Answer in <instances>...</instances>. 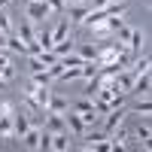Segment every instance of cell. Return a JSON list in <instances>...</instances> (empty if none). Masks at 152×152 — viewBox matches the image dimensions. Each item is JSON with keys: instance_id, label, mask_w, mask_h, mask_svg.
Here are the masks:
<instances>
[{"instance_id": "1", "label": "cell", "mask_w": 152, "mask_h": 152, "mask_svg": "<svg viewBox=\"0 0 152 152\" xmlns=\"http://www.w3.org/2000/svg\"><path fill=\"white\" fill-rule=\"evenodd\" d=\"M28 18H31V21H46V18H52L46 0H28Z\"/></svg>"}, {"instance_id": "2", "label": "cell", "mask_w": 152, "mask_h": 152, "mask_svg": "<svg viewBox=\"0 0 152 152\" xmlns=\"http://www.w3.org/2000/svg\"><path fill=\"white\" fill-rule=\"evenodd\" d=\"M31 128V116L28 113H12V140H21Z\"/></svg>"}, {"instance_id": "3", "label": "cell", "mask_w": 152, "mask_h": 152, "mask_svg": "<svg viewBox=\"0 0 152 152\" xmlns=\"http://www.w3.org/2000/svg\"><path fill=\"white\" fill-rule=\"evenodd\" d=\"M125 116H128V113H125L122 107H116V110H110V113H104V122H100V125H104V134H110L113 128H119V125L125 122Z\"/></svg>"}, {"instance_id": "4", "label": "cell", "mask_w": 152, "mask_h": 152, "mask_svg": "<svg viewBox=\"0 0 152 152\" xmlns=\"http://www.w3.org/2000/svg\"><path fill=\"white\" fill-rule=\"evenodd\" d=\"M64 122H67V131L73 134V137H82L85 134V122H82V116L76 110H67L64 113Z\"/></svg>"}, {"instance_id": "5", "label": "cell", "mask_w": 152, "mask_h": 152, "mask_svg": "<svg viewBox=\"0 0 152 152\" xmlns=\"http://www.w3.org/2000/svg\"><path fill=\"white\" fill-rule=\"evenodd\" d=\"M85 18H88V6L85 3H70V28H76V24H85Z\"/></svg>"}, {"instance_id": "6", "label": "cell", "mask_w": 152, "mask_h": 152, "mask_svg": "<svg viewBox=\"0 0 152 152\" xmlns=\"http://www.w3.org/2000/svg\"><path fill=\"white\" fill-rule=\"evenodd\" d=\"M131 94H149V70L146 73H134V82H131Z\"/></svg>"}, {"instance_id": "7", "label": "cell", "mask_w": 152, "mask_h": 152, "mask_svg": "<svg viewBox=\"0 0 152 152\" xmlns=\"http://www.w3.org/2000/svg\"><path fill=\"white\" fill-rule=\"evenodd\" d=\"M70 37V21L67 18H55V28H52V46L61 43V40H67Z\"/></svg>"}, {"instance_id": "8", "label": "cell", "mask_w": 152, "mask_h": 152, "mask_svg": "<svg viewBox=\"0 0 152 152\" xmlns=\"http://www.w3.org/2000/svg\"><path fill=\"white\" fill-rule=\"evenodd\" d=\"M6 52H15V55H24L28 52V43L21 40V37L12 31V34H6Z\"/></svg>"}, {"instance_id": "9", "label": "cell", "mask_w": 152, "mask_h": 152, "mask_svg": "<svg viewBox=\"0 0 152 152\" xmlns=\"http://www.w3.org/2000/svg\"><path fill=\"white\" fill-rule=\"evenodd\" d=\"M67 110H70L67 97H61V94H55V91H52V97H49V107H46V113H58V116H64Z\"/></svg>"}, {"instance_id": "10", "label": "cell", "mask_w": 152, "mask_h": 152, "mask_svg": "<svg viewBox=\"0 0 152 152\" xmlns=\"http://www.w3.org/2000/svg\"><path fill=\"white\" fill-rule=\"evenodd\" d=\"M46 128L52 131V134H58V131H67V122H64V116H58V113H46Z\"/></svg>"}, {"instance_id": "11", "label": "cell", "mask_w": 152, "mask_h": 152, "mask_svg": "<svg viewBox=\"0 0 152 152\" xmlns=\"http://www.w3.org/2000/svg\"><path fill=\"white\" fill-rule=\"evenodd\" d=\"M34 43L40 49H52V24H46V28L34 31Z\"/></svg>"}, {"instance_id": "12", "label": "cell", "mask_w": 152, "mask_h": 152, "mask_svg": "<svg viewBox=\"0 0 152 152\" xmlns=\"http://www.w3.org/2000/svg\"><path fill=\"white\" fill-rule=\"evenodd\" d=\"M21 146H28V149H40V125H31L28 134L21 137Z\"/></svg>"}, {"instance_id": "13", "label": "cell", "mask_w": 152, "mask_h": 152, "mask_svg": "<svg viewBox=\"0 0 152 152\" xmlns=\"http://www.w3.org/2000/svg\"><path fill=\"white\" fill-rule=\"evenodd\" d=\"M52 149L67 152V149H70V131H58V134H52Z\"/></svg>"}, {"instance_id": "14", "label": "cell", "mask_w": 152, "mask_h": 152, "mask_svg": "<svg viewBox=\"0 0 152 152\" xmlns=\"http://www.w3.org/2000/svg\"><path fill=\"white\" fill-rule=\"evenodd\" d=\"M12 113L9 116H0V140H12Z\"/></svg>"}, {"instance_id": "15", "label": "cell", "mask_w": 152, "mask_h": 152, "mask_svg": "<svg viewBox=\"0 0 152 152\" xmlns=\"http://www.w3.org/2000/svg\"><path fill=\"white\" fill-rule=\"evenodd\" d=\"M76 52L82 55V61H94V58H97V43H82Z\"/></svg>"}, {"instance_id": "16", "label": "cell", "mask_w": 152, "mask_h": 152, "mask_svg": "<svg viewBox=\"0 0 152 152\" xmlns=\"http://www.w3.org/2000/svg\"><path fill=\"white\" fill-rule=\"evenodd\" d=\"M52 82V73L49 70H34L31 73V85H49Z\"/></svg>"}, {"instance_id": "17", "label": "cell", "mask_w": 152, "mask_h": 152, "mask_svg": "<svg viewBox=\"0 0 152 152\" xmlns=\"http://www.w3.org/2000/svg\"><path fill=\"white\" fill-rule=\"evenodd\" d=\"M149 64H152V58H149V55H143V58H137V61H134V67H128V70H131V73H146V70H149Z\"/></svg>"}, {"instance_id": "18", "label": "cell", "mask_w": 152, "mask_h": 152, "mask_svg": "<svg viewBox=\"0 0 152 152\" xmlns=\"http://www.w3.org/2000/svg\"><path fill=\"white\" fill-rule=\"evenodd\" d=\"M15 34L21 37L24 43H34V24H31V21H24V24H21V28H18Z\"/></svg>"}, {"instance_id": "19", "label": "cell", "mask_w": 152, "mask_h": 152, "mask_svg": "<svg viewBox=\"0 0 152 152\" xmlns=\"http://www.w3.org/2000/svg\"><path fill=\"white\" fill-rule=\"evenodd\" d=\"M70 110H76V113H88V110H94V100H91V97H82V100H76V104H70Z\"/></svg>"}, {"instance_id": "20", "label": "cell", "mask_w": 152, "mask_h": 152, "mask_svg": "<svg viewBox=\"0 0 152 152\" xmlns=\"http://www.w3.org/2000/svg\"><path fill=\"white\" fill-rule=\"evenodd\" d=\"M97 88H100V79H97V76H91V79H85V97H91V100H94Z\"/></svg>"}, {"instance_id": "21", "label": "cell", "mask_w": 152, "mask_h": 152, "mask_svg": "<svg viewBox=\"0 0 152 152\" xmlns=\"http://www.w3.org/2000/svg\"><path fill=\"white\" fill-rule=\"evenodd\" d=\"M40 149L43 152L52 149V131H49V128H40Z\"/></svg>"}, {"instance_id": "22", "label": "cell", "mask_w": 152, "mask_h": 152, "mask_svg": "<svg viewBox=\"0 0 152 152\" xmlns=\"http://www.w3.org/2000/svg\"><path fill=\"white\" fill-rule=\"evenodd\" d=\"M46 6H49V12H52V15H61V12H64V0H46Z\"/></svg>"}, {"instance_id": "23", "label": "cell", "mask_w": 152, "mask_h": 152, "mask_svg": "<svg viewBox=\"0 0 152 152\" xmlns=\"http://www.w3.org/2000/svg\"><path fill=\"white\" fill-rule=\"evenodd\" d=\"M15 28H12V18L6 15V12H0V34H12Z\"/></svg>"}, {"instance_id": "24", "label": "cell", "mask_w": 152, "mask_h": 152, "mask_svg": "<svg viewBox=\"0 0 152 152\" xmlns=\"http://www.w3.org/2000/svg\"><path fill=\"white\" fill-rule=\"evenodd\" d=\"M137 113H140L143 119H149V113H152V104H149V97H143V104L137 107Z\"/></svg>"}, {"instance_id": "25", "label": "cell", "mask_w": 152, "mask_h": 152, "mask_svg": "<svg viewBox=\"0 0 152 152\" xmlns=\"http://www.w3.org/2000/svg\"><path fill=\"white\" fill-rule=\"evenodd\" d=\"M12 110H15V107H12V100H0V116H9Z\"/></svg>"}, {"instance_id": "26", "label": "cell", "mask_w": 152, "mask_h": 152, "mask_svg": "<svg viewBox=\"0 0 152 152\" xmlns=\"http://www.w3.org/2000/svg\"><path fill=\"white\" fill-rule=\"evenodd\" d=\"M110 0H91V9H97V6H107Z\"/></svg>"}, {"instance_id": "27", "label": "cell", "mask_w": 152, "mask_h": 152, "mask_svg": "<svg viewBox=\"0 0 152 152\" xmlns=\"http://www.w3.org/2000/svg\"><path fill=\"white\" fill-rule=\"evenodd\" d=\"M6 88H9V82L3 79V76H0V91H6Z\"/></svg>"}, {"instance_id": "28", "label": "cell", "mask_w": 152, "mask_h": 152, "mask_svg": "<svg viewBox=\"0 0 152 152\" xmlns=\"http://www.w3.org/2000/svg\"><path fill=\"white\" fill-rule=\"evenodd\" d=\"M12 3V0H0V9H3V6H9Z\"/></svg>"}, {"instance_id": "29", "label": "cell", "mask_w": 152, "mask_h": 152, "mask_svg": "<svg viewBox=\"0 0 152 152\" xmlns=\"http://www.w3.org/2000/svg\"><path fill=\"white\" fill-rule=\"evenodd\" d=\"M67 3H85V0H67Z\"/></svg>"}, {"instance_id": "30", "label": "cell", "mask_w": 152, "mask_h": 152, "mask_svg": "<svg viewBox=\"0 0 152 152\" xmlns=\"http://www.w3.org/2000/svg\"><path fill=\"white\" fill-rule=\"evenodd\" d=\"M110 3H122V0H110Z\"/></svg>"}]
</instances>
